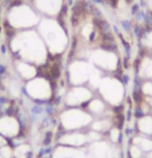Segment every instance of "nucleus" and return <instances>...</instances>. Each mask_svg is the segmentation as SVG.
Returning a JSON list of instances; mask_svg holds the SVG:
<instances>
[{
	"instance_id": "obj_27",
	"label": "nucleus",
	"mask_w": 152,
	"mask_h": 158,
	"mask_svg": "<svg viewBox=\"0 0 152 158\" xmlns=\"http://www.w3.org/2000/svg\"><path fill=\"white\" fill-rule=\"evenodd\" d=\"M93 2H95V3H101L103 2V0H92Z\"/></svg>"
},
{
	"instance_id": "obj_28",
	"label": "nucleus",
	"mask_w": 152,
	"mask_h": 158,
	"mask_svg": "<svg viewBox=\"0 0 152 158\" xmlns=\"http://www.w3.org/2000/svg\"><path fill=\"white\" fill-rule=\"evenodd\" d=\"M113 28H114V30H115V32H116V33H117V34H119V32H118V29H117V27H116V26H114V27H113Z\"/></svg>"
},
{
	"instance_id": "obj_2",
	"label": "nucleus",
	"mask_w": 152,
	"mask_h": 158,
	"mask_svg": "<svg viewBox=\"0 0 152 158\" xmlns=\"http://www.w3.org/2000/svg\"><path fill=\"white\" fill-rule=\"evenodd\" d=\"M19 125L13 118H2L0 119V132L5 135L13 136L18 133Z\"/></svg>"
},
{
	"instance_id": "obj_3",
	"label": "nucleus",
	"mask_w": 152,
	"mask_h": 158,
	"mask_svg": "<svg viewBox=\"0 0 152 158\" xmlns=\"http://www.w3.org/2000/svg\"><path fill=\"white\" fill-rule=\"evenodd\" d=\"M86 141V138L82 135H66L64 138H62L61 142L67 143V144L71 145H81Z\"/></svg>"
},
{
	"instance_id": "obj_24",
	"label": "nucleus",
	"mask_w": 152,
	"mask_h": 158,
	"mask_svg": "<svg viewBox=\"0 0 152 158\" xmlns=\"http://www.w3.org/2000/svg\"><path fill=\"white\" fill-rule=\"evenodd\" d=\"M66 6H63V7H62V10H61V13H60V15H61V16H63V15H65V14H66Z\"/></svg>"
},
{
	"instance_id": "obj_32",
	"label": "nucleus",
	"mask_w": 152,
	"mask_h": 158,
	"mask_svg": "<svg viewBox=\"0 0 152 158\" xmlns=\"http://www.w3.org/2000/svg\"><path fill=\"white\" fill-rule=\"evenodd\" d=\"M132 1H133V0H126L127 3H130V2H132Z\"/></svg>"
},
{
	"instance_id": "obj_34",
	"label": "nucleus",
	"mask_w": 152,
	"mask_h": 158,
	"mask_svg": "<svg viewBox=\"0 0 152 158\" xmlns=\"http://www.w3.org/2000/svg\"><path fill=\"white\" fill-rule=\"evenodd\" d=\"M0 158H2V156H0Z\"/></svg>"
},
{
	"instance_id": "obj_8",
	"label": "nucleus",
	"mask_w": 152,
	"mask_h": 158,
	"mask_svg": "<svg viewBox=\"0 0 152 158\" xmlns=\"http://www.w3.org/2000/svg\"><path fill=\"white\" fill-rule=\"evenodd\" d=\"M101 49L105 50V51H110V52H112V51H115L117 49V47H116V44L114 43H108V41H105L103 44H101Z\"/></svg>"
},
{
	"instance_id": "obj_12",
	"label": "nucleus",
	"mask_w": 152,
	"mask_h": 158,
	"mask_svg": "<svg viewBox=\"0 0 152 158\" xmlns=\"http://www.w3.org/2000/svg\"><path fill=\"white\" fill-rule=\"evenodd\" d=\"M1 155L3 156V158H10L11 156V150L8 147H2Z\"/></svg>"
},
{
	"instance_id": "obj_16",
	"label": "nucleus",
	"mask_w": 152,
	"mask_h": 158,
	"mask_svg": "<svg viewBox=\"0 0 152 158\" xmlns=\"http://www.w3.org/2000/svg\"><path fill=\"white\" fill-rule=\"evenodd\" d=\"M82 8H83V10H87V11H91L92 10V5L90 2H87V1H84V2H82Z\"/></svg>"
},
{
	"instance_id": "obj_21",
	"label": "nucleus",
	"mask_w": 152,
	"mask_h": 158,
	"mask_svg": "<svg viewBox=\"0 0 152 158\" xmlns=\"http://www.w3.org/2000/svg\"><path fill=\"white\" fill-rule=\"evenodd\" d=\"M140 32H141V28L138 27V26H136L135 27V34L137 36H140Z\"/></svg>"
},
{
	"instance_id": "obj_19",
	"label": "nucleus",
	"mask_w": 152,
	"mask_h": 158,
	"mask_svg": "<svg viewBox=\"0 0 152 158\" xmlns=\"http://www.w3.org/2000/svg\"><path fill=\"white\" fill-rule=\"evenodd\" d=\"M106 1H107V3H109L112 7H116V6H117L118 0H106Z\"/></svg>"
},
{
	"instance_id": "obj_6",
	"label": "nucleus",
	"mask_w": 152,
	"mask_h": 158,
	"mask_svg": "<svg viewBox=\"0 0 152 158\" xmlns=\"http://www.w3.org/2000/svg\"><path fill=\"white\" fill-rule=\"evenodd\" d=\"M133 143L136 144H140L141 147L143 148V150H146V151H149L152 149V142L149 141V139H136Z\"/></svg>"
},
{
	"instance_id": "obj_14",
	"label": "nucleus",
	"mask_w": 152,
	"mask_h": 158,
	"mask_svg": "<svg viewBox=\"0 0 152 158\" xmlns=\"http://www.w3.org/2000/svg\"><path fill=\"white\" fill-rule=\"evenodd\" d=\"M141 153H142L141 150L137 147H133L132 150H130V154H132V156L133 158H139L140 156H141Z\"/></svg>"
},
{
	"instance_id": "obj_31",
	"label": "nucleus",
	"mask_w": 152,
	"mask_h": 158,
	"mask_svg": "<svg viewBox=\"0 0 152 158\" xmlns=\"http://www.w3.org/2000/svg\"><path fill=\"white\" fill-rule=\"evenodd\" d=\"M141 5H142V6H145V5H146V3H145L144 1H141Z\"/></svg>"
},
{
	"instance_id": "obj_9",
	"label": "nucleus",
	"mask_w": 152,
	"mask_h": 158,
	"mask_svg": "<svg viewBox=\"0 0 152 158\" xmlns=\"http://www.w3.org/2000/svg\"><path fill=\"white\" fill-rule=\"evenodd\" d=\"M109 123L108 122H96L95 124H93V129L95 130H105L108 129Z\"/></svg>"
},
{
	"instance_id": "obj_13",
	"label": "nucleus",
	"mask_w": 152,
	"mask_h": 158,
	"mask_svg": "<svg viewBox=\"0 0 152 158\" xmlns=\"http://www.w3.org/2000/svg\"><path fill=\"white\" fill-rule=\"evenodd\" d=\"M91 13L93 14V16L96 18V19H103V14H101V11L98 10L97 7H95L94 5L92 6V10H91Z\"/></svg>"
},
{
	"instance_id": "obj_20",
	"label": "nucleus",
	"mask_w": 152,
	"mask_h": 158,
	"mask_svg": "<svg viewBox=\"0 0 152 158\" xmlns=\"http://www.w3.org/2000/svg\"><path fill=\"white\" fill-rule=\"evenodd\" d=\"M139 5L138 4H135V5H133V6L132 7V14L133 15H137V14H138L139 13Z\"/></svg>"
},
{
	"instance_id": "obj_18",
	"label": "nucleus",
	"mask_w": 152,
	"mask_h": 158,
	"mask_svg": "<svg viewBox=\"0 0 152 158\" xmlns=\"http://www.w3.org/2000/svg\"><path fill=\"white\" fill-rule=\"evenodd\" d=\"M111 138L113 141H117L119 138V131L117 129H113L111 131Z\"/></svg>"
},
{
	"instance_id": "obj_7",
	"label": "nucleus",
	"mask_w": 152,
	"mask_h": 158,
	"mask_svg": "<svg viewBox=\"0 0 152 158\" xmlns=\"http://www.w3.org/2000/svg\"><path fill=\"white\" fill-rule=\"evenodd\" d=\"M29 150V147L26 145H22V146H19L16 150V156L18 158H25V154L27 153Z\"/></svg>"
},
{
	"instance_id": "obj_17",
	"label": "nucleus",
	"mask_w": 152,
	"mask_h": 158,
	"mask_svg": "<svg viewBox=\"0 0 152 158\" xmlns=\"http://www.w3.org/2000/svg\"><path fill=\"white\" fill-rule=\"evenodd\" d=\"M121 24H122V26H123L124 30H126L127 32L130 30V27H132V26H130V22H129V21H122Z\"/></svg>"
},
{
	"instance_id": "obj_15",
	"label": "nucleus",
	"mask_w": 152,
	"mask_h": 158,
	"mask_svg": "<svg viewBox=\"0 0 152 158\" xmlns=\"http://www.w3.org/2000/svg\"><path fill=\"white\" fill-rule=\"evenodd\" d=\"M4 26H5V30H6L7 36H13L15 32H14V29L11 28V26L8 25V22H5L4 23Z\"/></svg>"
},
{
	"instance_id": "obj_25",
	"label": "nucleus",
	"mask_w": 152,
	"mask_h": 158,
	"mask_svg": "<svg viewBox=\"0 0 152 158\" xmlns=\"http://www.w3.org/2000/svg\"><path fill=\"white\" fill-rule=\"evenodd\" d=\"M94 38H95V33L93 32V33H91V34H90V37H89V40H90L92 41V40H94Z\"/></svg>"
},
{
	"instance_id": "obj_22",
	"label": "nucleus",
	"mask_w": 152,
	"mask_h": 158,
	"mask_svg": "<svg viewBox=\"0 0 152 158\" xmlns=\"http://www.w3.org/2000/svg\"><path fill=\"white\" fill-rule=\"evenodd\" d=\"M22 2L20 1V0H16V1H14L13 3H11V6H17V5H20Z\"/></svg>"
},
{
	"instance_id": "obj_11",
	"label": "nucleus",
	"mask_w": 152,
	"mask_h": 158,
	"mask_svg": "<svg viewBox=\"0 0 152 158\" xmlns=\"http://www.w3.org/2000/svg\"><path fill=\"white\" fill-rule=\"evenodd\" d=\"M90 106L93 112H100L101 110H103V104H101L99 101H93Z\"/></svg>"
},
{
	"instance_id": "obj_30",
	"label": "nucleus",
	"mask_w": 152,
	"mask_h": 158,
	"mask_svg": "<svg viewBox=\"0 0 152 158\" xmlns=\"http://www.w3.org/2000/svg\"><path fill=\"white\" fill-rule=\"evenodd\" d=\"M4 70V67L3 66H1V65H0V71H3Z\"/></svg>"
},
{
	"instance_id": "obj_5",
	"label": "nucleus",
	"mask_w": 152,
	"mask_h": 158,
	"mask_svg": "<svg viewBox=\"0 0 152 158\" xmlns=\"http://www.w3.org/2000/svg\"><path fill=\"white\" fill-rule=\"evenodd\" d=\"M93 24L96 27H98L101 30V32H107V31H110V25L109 23L107 22L106 20L103 19H95L93 20Z\"/></svg>"
},
{
	"instance_id": "obj_1",
	"label": "nucleus",
	"mask_w": 152,
	"mask_h": 158,
	"mask_svg": "<svg viewBox=\"0 0 152 158\" xmlns=\"http://www.w3.org/2000/svg\"><path fill=\"white\" fill-rule=\"evenodd\" d=\"M91 118L79 111H71L62 116V122L66 128H76L86 125L90 122Z\"/></svg>"
},
{
	"instance_id": "obj_29",
	"label": "nucleus",
	"mask_w": 152,
	"mask_h": 158,
	"mask_svg": "<svg viewBox=\"0 0 152 158\" xmlns=\"http://www.w3.org/2000/svg\"><path fill=\"white\" fill-rule=\"evenodd\" d=\"M1 50H2V52H5V46H2V48H1Z\"/></svg>"
},
{
	"instance_id": "obj_23",
	"label": "nucleus",
	"mask_w": 152,
	"mask_h": 158,
	"mask_svg": "<svg viewBox=\"0 0 152 158\" xmlns=\"http://www.w3.org/2000/svg\"><path fill=\"white\" fill-rule=\"evenodd\" d=\"M90 136H91L92 139H99V135H96V133H95V132H92L91 135H90Z\"/></svg>"
},
{
	"instance_id": "obj_4",
	"label": "nucleus",
	"mask_w": 152,
	"mask_h": 158,
	"mask_svg": "<svg viewBox=\"0 0 152 158\" xmlns=\"http://www.w3.org/2000/svg\"><path fill=\"white\" fill-rule=\"evenodd\" d=\"M140 129L145 133L152 132V119L151 118H144L140 120L139 123Z\"/></svg>"
},
{
	"instance_id": "obj_33",
	"label": "nucleus",
	"mask_w": 152,
	"mask_h": 158,
	"mask_svg": "<svg viewBox=\"0 0 152 158\" xmlns=\"http://www.w3.org/2000/svg\"><path fill=\"white\" fill-rule=\"evenodd\" d=\"M151 18H152V11H151Z\"/></svg>"
},
{
	"instance_id": "obj_10",
	"label": "nucleus",
	"mask_w": 152,
	"mask_h": 158,
	"mask_svg": "<svg viewBox=\"0 0 152 158\" xmlns=\"http://www.w3.org/2000/svg\"><path fill=\"white\" fill-rule=\"evenodd\" d=\"M101 37L105 41L108 43H114V36L112 35L111 31H107V32H101Z\"/></svg>"
},
{
	"instance_id": "obj_26",
	"label": "nucleus",
	"mask_w": 152,
	"mask_h": 158,
	"mask_svg": "<svg viewBox=\"0 0 152 158\" xmlns=\"http://www.w3.org/2000/svg\"><path fill=\"white\" fill-rule=\"evenodd\" d=\"M4 143H5V141L0 136V147H2V145H4Z\"/></svg>"
}]
</instances>
